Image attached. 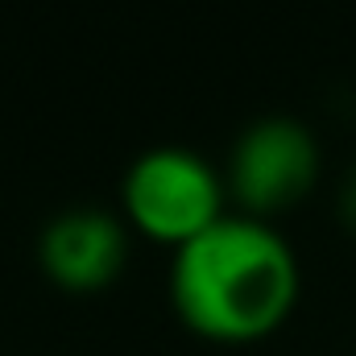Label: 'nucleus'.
<instances>
[{"label": "nucleus", "mask_w": 356, "mask_h": 356, "mask_svg": "<svg viewBox=\"0 0 356 356\" xmlns=\"http://www.w3.org/2000/svg\"><path fill=\"white\" fill-rule=\"evenodd\" d=\"M170 298L182 323L207 340H257L294 311L298 257L269 220L224 211L175 249Z\"/></svg>", "instance_id": "nucleus-1"}, {"label": "nucleus", "mask_w": 356, "mask_h": 356, "mask_svg": "<svg viewBox=\"0 0 356 356\" xmlns=\"http://www.w3.org/2000/svg\"><path fill=\"white\" fill-rule=\"evenodd\" d=\"M228 182L186 145H149L120 182V203L133 228L162 245H186L224 216Z\"/></svg>", "instance_id": "nucleus-2"}, {"label": "nucleus", "mask_w": 356, "mask_h": 356, "mask_svg": "<svg viewBox=\"0 0 356 356\" xmlns=\"http://www.w3.org/2000/svg\"><path fill=\"white\" fill-rule=\"evenodd\" d=\"M319 178V141L315 133L282 112L257 116L232 145L228 158V195L249 211L261 216L298 203Z\"/></svg>", "instance_id": "nucleus-3"}, {"label": "nucleus", "mask_w": 356, "mask_h": 356, "mask_svg": "<svg viewBox=\"0 0 356 356\" xmlns=\"http://www.w3.org/2000/svg\"><path fill=\"white\" fill-rule=\"evenodd\" d=\"M38 261L63 290H99L129 261V228L108 207H67L42 228Z\"/></svg>", "instance_id": "nucleus-4"}, {"label": "nucleus", "mask_w": 356, "mask_h": 356, "mask_svg": "<svg viewBox=\"0 0 356 356\" xmlns=\"http://www.w3.org/2000/svg\"><path fill=\"white\" fill-rule=\"evenodd\" d=\"M340 220L348 224V232H356V170L340 186Z\"/></svg>", "instance_id": "nucleus-5"}]
</instances>
